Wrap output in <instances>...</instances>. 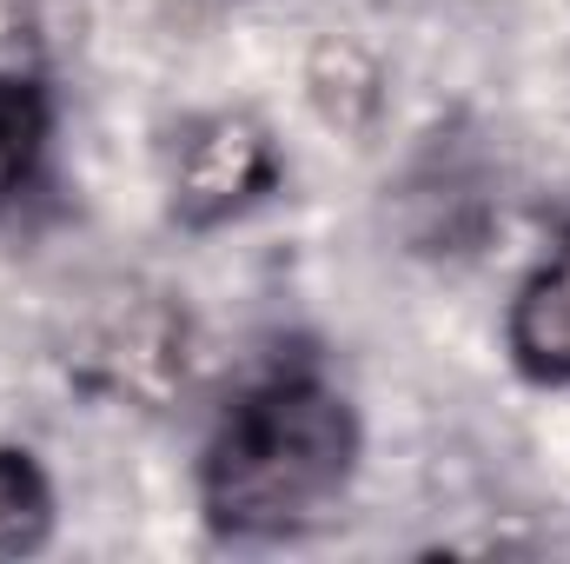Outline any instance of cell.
<instances>
[{"label": "cell", "mask_w": 570, "mask_h": 564, "mask_svg": "<svg viewBox=\"0 0 570 564\" xmlns=\"http://www.w3.org/2000/svg\"><path fill=\"white\" fill-rule=\"evenodd\" d=\"M365 465L358 399L318 352H273L206 431L193 498L213 538L266 545L298 538L338 512Z\"/></svg>", "instance_id": "1"}, {"label": "cell", "mask_w": 570, "mask_h": 564, "mask_svg": "<svg viewBox=\"0 0 570 564\" xmlns=\"http://www.w3.org/2000/svg\"><path fill=\"white\" fill-rule=\"evenodd\" d=\"M504 359L524 386L570 392V213L504 305Z\"/></svg>", "instance_id": "2"}, {"label": "cell", "mask_w": 570, "mask_h": 564, "mask_svg": "<svg viewBox=\"0 0 570 564\" xmlns=\"http://www.w3.org/2000/svg\"><path fill=\"white\" fill-rule=\"evenodd\" d=\"M173 186H179L186 220H226V213H239L246 200H259L273 186V146L246 120H213L186 140Z\"/></svg>", "instance_id": "3"}, {"label": "cell", "mask_w": 570, "mask_h": 564, "mask_svg": "<svg viewBox=\"0 0 570 564\" xmlns=\"http://www.w3.org/2000/svg\"><path fill=\"white\" fill-rule=\"evenodd\" d=\"M53 153V87L27 67H0V220L33 193Z\"/></svg>", "instance_id": "4"}, {"label": "cell", "mask_w": 570, "mask_h": 564, "mask_svg": "<svg viewBox=\"0 0 570 564\" xmlns=\"http://www.w3.org/2000/svg\"><path fill=\"white\" fill-rule=\"evenodd\" d=\"M60 525V492L27 445H0V558H33Z\"/></svg>", "instance_id": "5"}]
</instances>
